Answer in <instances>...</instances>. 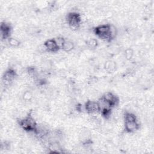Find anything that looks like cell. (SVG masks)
I'll use <instances>...</instances> for the list:
<instances>
[{
	"instance_id": "6da1fadb",
	"label": "cell",
	"mask_w": 154,
	"mask_h": 154,
	"mask_svg": "<svg viewBox=\"0 0 154 154\" xmlns=\"http://www.w3.org/2000/svg\"><path fill=\"white\" fill-rule=\"evenodd\" d=\"M66 21L69 27L73 30L77 29L82 23V17L77 12H70L66 16Z\"/></svg>"
},
{
	"instance_id": "7a4b0ae2",
	"label": "cell",
	"mask_w": 154,
	"mask_h": 154,
	"mask_svg": "<svg viewBox=\"0 0 154 154\" xmlns=\"http://www.w3.org/2000/svg\"><path fill=\"white\" fill-rule=\"evenodd\" d=\"M19 124L23 130L28 132H34L37 125L34 118L30 114L20 120Z\"/></svg>"
},
{
	"instance_id": "3957f363",
	"label": "cell",
	"mask_w": 154,
	"mask_h": 154,
	"mask_svg": "<svg viewBox=\"0 0 154 154\" xmlns=\"http://www.w3.org/2000/svg\"><path fill=\"white\" fill-rule=\"evenodd\" d=\"M94 34L100 38L110 42L109 37V24H103L98 25L94 29Z\"/></svg>"
},
{
	"instance_id": "277c9868",
	"label": "cell",
	"mask_w": 154,
	"mask_h": 154,
	"mask_svg": "<svg viewBox=\"0 0 154 154\" xmlns=\"http://www.w3.org/2000/svg\"><path fill=\"white\" fill-rule=\"evenodd\" d=\"M17 72L13 69H8L4 72L3 75V84L5 87H8L12 84V82L17 77Z\"/></svg>"
},
{
	"instance_id": "5b68a950",
	"label": "cell",
	"mask_w": 154,
	"mask_h": 154,
	"mask_svg": "<svg viewBox=\"0 0 154 154\" xmlns=\"http://www.w3.org/2000/svg\"><path fill=\"white\" fill-rule=\"evenodd\" d=\"M11 33V27L6 22H2L1 25V37L2 39H8Z\"/></svg>"
},
{
	"instance_id": "8992f818",
	"label": "cell",
	"mask_w": 154,
	"mask_h": 154,
	"mask_svg": "<svg viewBox=\"0 0 154 154\" xmlns=\"http://www.w3.org/2000/svg\"><path fill=\"white\" fill-rule=\"evenodd\" d=\"M102 97L108 102H109L112 107L117 106L119 103V97L117 96H116L114 93L109 91L105 93Z\"/></svg>"
},
{
	"instance_id": "52a82bcc",
	"label": "cell",
	"mask_w": 154,
	"mask_h": 154,
	"mask_svg": "<svg viewBox=\"0 0 154 154\" xmlns=\"http://www.w3.org/2000/svg\"><path fill=\"white\" fill-rule=\"evenodd\" d=\"M85 110L88 114H94L99 112L98 105L97 102L93 100H88L85 104L84 106Z\"/></svg>"
},
{
	"instance_id": "ba28073f",
	"label": "cell",
	"mask_w": 154,
	"mask_h": 154,
	"mask_svg": "<svg viewBox=\"0 0 154 154\" xmlns=\"http://www.w3.org/2000/svg\"><path fill=\"white\" fill-rule=\"evenodd\" d=\"M140 128V124L137 120L125 122V129L127 132L131 133L138 130Z\"/></svg>"
},
{
	"instance_id": "9c48e42d",
	"label": "cell",
	"mask_w": 154,
	"mask_h": 154,
	"mask_svg": "<svg viewBox=\"0 0 154 154\" xmlns=\"http://www.w3.org/2000/svg\"><path fill=\"white\" fill-rule=\"evenodd\" d=\"M44 45L45 46L47 51L50 52H56L60 49L54 39L47 40L45 42Z\"/></svg>"
},
{
	"instance_id": "30bf717a",
	"label": "cell",
	"mask_w": 154,
	"mask_h": 154,
	"mask_svg": "<svg viewBox=\"0 0 154 154\" xmlns=\"http://www.w3.org/2000/svg\"><path fill=\"white\" fill-rule=\"evenodd\" d=\"M104 68L108 73L114 72L116 69V63L112 60H108L104 64Z\"/></svg>"
},
{
	"instance_id": "8fae6325",
	"label": "cell",
	"mask_w": 154,
	"mask_h": 154,
	"mask_svg": "<svg viewBox=\"0 0 154 154\" xmlns=\"http://www.w3.org/2000/svg\"><path fill=\"white\" fill-rule=\"evenodd\" d=\"M74 48H75V45L72 41L65 40L61 49L64 51L69 52H70L71 51H72Z\"/></svg>"
},
{
	"instance_id": "7c38bea8",
	"label": "cell",
	"mask_w": 154,
	"mask_h": 154,
	"mask_svg": "<svg viewBox=\"0 0 154 154\" xmlns=\"http://www.w3.org/2000/svg\"><path fill=\"white\" fill-rule=\"evenodd\" d=\"M8 44L9 45V46H10L11 47H13V48H17L18 47L20 43L19 42V40L16 38H14V37H10L8 40Z\"/></svg>"
},
{
	"instance_id": "4fadbf2b",
	"label": "cell",
	"mask_w": 154,
	"mask_h": 154,
	"mask_svg": "<svg viewBox=\"0 0 154 154\" xmlns=\"http://www.w3.org/2000/svg\"><path fill=\"white\" fill-rule=\"evenodd\" d=\"M124 119H125V122L137 120V117L135 116V114L131 112H128V111L125 112L124 114Z\"/></svg>"
},
{
	"instance_id": "5bb4252c",
	"label": "cell",
	"mask_w": 154,
	"mask_h": 154,
	"mask_svg": "<svg viewBox=\"0 0 154 154\" xmlns=\"http://www.w3.org/2000/svg\"><path fill=\"white\" fill-rule=\"evenodd\" d=\"M98 45L97 40L95 38H90L87 41V46L90 49H94Z\"/></svg>"
},
{
	"instance_id": "9a60e30c",
	"label": "cell",
	"mask_w": 154,
	"mask_h": 154,
	"mask_svg": "<svg viewBox=\"0 0 154 154\" xmlns=\"http://www.w3.org/2000/svg\"><path fill=\"white\" fill-rule=\"evenodd\" d=\"M117 34V29L116 27L114 25L109 24V37L111 38V40L114 39Z\"/></svg>"
},
{
	"instance_id": "2e32d148",
	"label": "cell",
	"mask_w": 154,
	"mask_h": 154,
	"mask_svg": "<svg viewBox=\"0 0 154 154\" xmlns=\"http://www.w3.org/2000/svg\"><path fill=\"white\" fill-rule=\"evenodd\" d=\"M32 93L30 91H25L23 94V96H22V98H23V100L25 101V102H29L32 100Z\"/></svg>"
},
{
	"instance_id": "e0dca14e",
	"label": "cell",
	"mask_w": 154,
	"mask_h": 154,
	"mask_svg": "<svg viewBox=\"0 0 154 154\" xmlns=\"http://www.w3.org/2000/svg\"><path fill=\"white\" fill-rule=\"evenodd\" d=\"M134 56V51L131 48H128L125 51V57L127 60H130Z\"/></svg>"
},
{
	"instance_id": "ac0fdd59",
	"label": "cell",
	"mask_w": 154,
	"mask_h": 154,
	"mask_svg": "<svg viewBox=\"0 0 154 154\" xmlns=\"http://www.w3.org/2000/svg\"><path fill=\"white\" fill-rule=\"evenodd\" d=\"M57 46H58V48L60 49H61L63 44H64V42L65 41V39L63 38V37H57L56 38H54Z\"/></svg>"
}]
</instances>
